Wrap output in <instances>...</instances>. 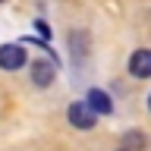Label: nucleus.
<instances>
[{"label": "nucleus", "instance_id": "obj_5", "mask_svg": "<svg viewBox=\"0 0 151 151\" xmlns=\"http://www.w3.org/2000/svg\"><path fill=\"white\" fill-rule=\"evenodd\" d=\"M88 107H91L94 113H110L113 110L107 91H101V88H91V91H88Z\"/></svg>", "mask_w": 151, "mask_h": 151}, {"label": "nucleus", "instance_id": "obj_1", "mask_svg": "<svg viewBox=\"0 0 151 151\" xmlns=\"http://www.w3.org/2000/svg\"><path fill=\"white\" fill-rule=\"evenodd\" d=\"M66 116H69V123H73L76 129H91V126H94V110L85 101H76L73 107L66 110Z\"/></svg>", "mask_w": 151, "mask_h": 151}, {"label": "nucleus", "instance_id": "obj_2", "mask_svg": "<svg viewBox=\"0 0 151 151\" xmlns=\"http://www.w3.org/2000/svg\"><path fill=\"white\" fill-rule=\"evenodd\" d=\"M22 66H25L22 44H3L0 47V69H22Z\"/></svg>", "mask_w": 151, "mask_h": 151}, {"label": "nucleus", "instance_id": "obj_6", "mask_svg": "<svg viewBox=\"0 0 151 151\" xmlns=\"http://www.w3.org/2000/svg\"><path fill=\"white\" fill-rule=\"evenodd\" d=\"M142 145H145V139H142V135H135V132H132L129 139H126V145H123V148H126V151H132V148H142Z\"/></svg>", "mask_w": 151, "mask_h": 151}, {"label": "nucleus", "instance_id": "obj_7", "mask_svg": "<svg viewBox=\"0 0 151 151\" xmlns=\"http://www.w3.org/2000/svg\"><path fill=\"white\" fill-rule=\"evenodd\" d=\"M35 25H38V32H41V35H47V38H50V28H47V22H44V19H38Z\"/></svg>", "mask_w": 151, "mask_h": 151}, {"label": "nucleus", "instance_id": "obj_9", "mask_svg": "<svg viewBox=\"0 0 151 151\" xmlns=\"http://www.w3.org/2000/svg\"><path fill=\"white\" fill-rule=\"evenodd\" d=\"M120 151H126V148H120Z\"/></svg>", "mask_w": 151, "mask_h": 151}, {"label": "nucleus", "instance_id": "obj_4", "mask_svg": "<svg viewBox=\"0 0 151 151\" xmlns=\"http://www.w3.org/2000/svg\"><path fill=\"white\" fill-rule=\"evenodd\" d=\"M54 73H57L54 63H47V60H38V63H32V82L41 85V88L54 82Z\"/></svg>", "mask_w": 151, "mask_h": 151}, {"label": "nucleus", "instance_id": "obj_10", "mask_svg": "<svg viewBox=\"0 0 151 151\" xmlns=\"http://www.w3.org/2000/svg\"><path fill=\"white\" fill-rule=\"evenodd\" d=\"M0 3H3V0H0Z\"/></svg>", "mask_w": 151, "mask_h": 151}, {"label": "nucleus", "instance_id": "obj_8", "mask_svg": "<svg viewBox=\"0 0 151 151\" xmlns=\"http://www.w3.org/2000/svg\"><path fill=\"white\" fill-rule=\"evenodd\" d=\"M148 110H151V94H148Z\"/></svg>", "mask_w": 151, "mask_h": 151}, {"label": "nucleus", "instance_id": "obj_3", "mask_svg": "<svg viewBox=\"0 0 151 151\" xmlns=\"http://www.w3.org/2000/svg\"><path fill=\"white\" fill-rule=\"evenodd\" d=\"M129 73L135 76V79H148L151 76V47H139V50L129 57Z\"/></svg>", "mask_w": 151, "mask_h": 151}]
</instances>
